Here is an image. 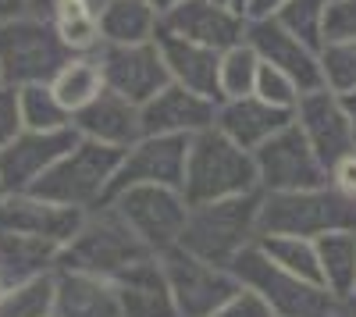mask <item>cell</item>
I'll list each match as a JSON object with an SVG mask.
<instances>
[{"mask_svg":"<svg viewBox=\"0 0 356 317\" xmlns=\"http://www.w3.org/2000/svg\"><path fill=\"white\" fill-rule=\"evenodd\" d=\"M260 207H264V193H246V196H232L218 200V204H196L189 207L186 218V232L178 250H186L193 257L218 268H232V261L260 239Z\"/></svg>","mask_w":356,"mask_h":317,"instance_id":"cell-1","label":"cell"},{"mask_svg":"<svg viewBox=\"0 0 356 317\" xmlns=\"http://www.w3.org/2000/svg\"><path fill=\"white\" fill-rule=\"evenodd\" d=\"M257 161L250 150L235 147V143L218 132L207 129L189 139V154H186V179H182V196L186 204H218V200L232 196H246L257 193Z\"/></svg>","mask_w":356,"mask_h":317,"instance_id":"cell-2","label":"cell"},{"mask_svg":"<svg viewBox=\"0 0 356 317\" xmlns=\"http://www.w3.org/2000/svg\"><path fill=\"white\" fill-rule=\"evenodd\" d=\"M346 228H356V196L339 193L332 182L300 193H264L260 236H300L317 243Z\"/></svg>","mask_w":356,"mask_h":317,"instance_id":"cell-3","label":"cell"},{"mask_svg":"<svg viewBox=\"0 0 356 317\" xmlns=\"http://www.w3.org/2000/svg\"><path fill=\"white\" fill-rule=\"evenodd\" d=\"M154 257L146 250L132 228L118 218L111 204H100L97 211H86L82 228L72 236V243L61 250L57 268L82 271V275H97V278H118L125 268Z\"/></svg>","mask_w":356,"mask_h":317,"instance_id":"cell-4","label":"cell"},{"mask_svg":"<svg viewBox=\"0 0 356 317\" xmlns=\"http://www.w3.org/2000/svg\"><path fill=\"white\" fill-rule=\"evenodd\" d=\"M118 164H122V150L79 139L75 147L33 186V193L50 200V204H61V207L97 211L111 196Z\"/></svg>","mask_w":356,"mask_h":317,"instance_id":"cell-5","label":"cell"},{"mask_svg":"<svg viewBox=\"0 0 356 317\" xmlns=\"http://www.w3.org/2000/svg\"><path fill=\"white\" fill-rule=\"evenodd\" d=\"M232 275L239 278V285L253 289L275 317H335L339 314V300L317 282L296 278L289 271H282L278 264H271L260 253V246H250L246 253H239L232 261Z\"/></svg>","mask_w":356,"mask_h":317,"instance_id":"cell-6","label":"cell"},{"mask_svg":"<svg viewBox=\"0 0 356 317\" xmlns=\"http://www.w3.org/2000/svg\"><path fill=\"white\" fill-rule=\"evenodd\" d=\"M68 57L72 54L57 40L50 22L33 15L0 22V72H4V82L15 86V90L50 82L68 65Z\"/></svg>","mask_w":356,"mask_h":317,"instance_id":"cell-7","label":"cell"},{"mask_svg":"<svg viewBox=\"0 0 356 317\" xmlns=\"http://www.w3.org/2000/svg\"><path fill=\"white\" fill-rule=\"evenodd\" d=\"M107 204L118 211L136 239L150 250L154 257L175 250L182 243L186 232V218H189V204L182 189H168V186H132L114 193Z\"/></svg>","mask_w":356,"mask_h":317,"instance_id":"cell-8","label":"cell"},{"mask_svg":"<svg viewBox=\"0 0 356 317\" xmlns=\"http://www.w3.org/2000/svg\"><path fill=\"white\" fill-rule=\"evenodd\" d=\"M253 161H257L260 193H300L328 186V168L321 164V157L314 154V147L296 122L278 136H271L264 147H257Z\"/></svg>","mask_w":356,"mask_h":317,"instance_id":"cell-9","label":"cell"},{"mask_svg":"<svg viewBox=\"0 0 356 317\" xmlns=\"http://www.w3.org/2000/svg\"><path fill=\"white\" fill-rule=\"evenodd\" d=\"M161 264L171 285L178 317H214L225 307V300L239 289V278L232 275V268L207 264L178 246L161 253Z\"/></svg>","mask_w":356,"mask_h":317,"instance_id":"cell-10","label":"cell"},{"mask_svg":"<svg viewBox=\"0 0 356 317\" xmlns=\"http://www.w3.org/2000/svg\"><path fill=\"white\" fill-rule=\"evenodd\" d=\"M93 57H97L100 75H104V90L125 97L136 107H143L146 100H154L171 82L157 40L154 43H136V47L104 43Z\"/></svg>","mask_w":356,"mask_h":317,"instance_id":"cell-11","label":"cell"},{"mask_svg":"<svg viewBox=\"0 0 356 317\" xmlns=\"http://www.w3.org/2000/svg\"><path fill=\"white\" fill-rule=\"evenodd\" d=\"M79 143L75 129L57 132H22L0 150V196L33 193V186Z\"/></svg>","mask_w":356,"mask_h":317,"instance_id":"cell-12","label":"cell"},{"mask_svg":"<svg viewBox=\"0 0 356 317\" xmlns=\"http://www.w3.org/2000/svg\"><path fill=\"white\" fill-rule=\"evenodd\" d=\"M186 154H189V139H182V136H143L136 147H129L122 154V164H118V175H114V186H111V196L122 193V189H132V186L182 189Z\"/></svg>","mask_w":356,"mask_h":317,"instance_id":"cell-13","label":"cell"},{"mask_svg":"<svg viewBox=\"0 0 356 317\" xmlns=\"http://www.w3.org/2000/svg\"><path fill=\"white\" fill-rule=\"evenodd\" d=\"M246 43L257 50L260 65H271L282 75H289L300 93L324 90V75H321V54L307 47L303 40H296L278 18H264V22H246Z\"/></svg>","mask_w":356,"mask_h":317,"instance_id":"cell-14","label":"cell"},{"mask_svg":"<svg viewBox=\"0 0 356 317\" xmlns=\"http://www.w3.org/2000/svg\"><path fill=\"white\" fill-rule=\"evenodd\" d=\"M296 125L307 136L314 154L321 164L332 171L335 161H342L349 150H356V125L349 122V114L332 90H310L296 104Z\"/></svg>","mask_w":356,"mask_h":317,"instance_id":"cell-15","label":"cell"},{"mask_svg":"<svg viewBox=\"0 0 356 317\" xmlns=\"http://www.w3.org/2000/svg\"><path fill=\"white\" fill-rule=\"evenodd\" d=\"M86 211L61 207L36 193H8L0 196V232H18V236H33L54 246H68L72 236L82 228Z\"/></svg>","mask_w":356,"mask_h":317,"instance_id":"cell-16","label":"cell"},{"mask_svg":"<svg viewBox=\"0 0 356 317\" xmlns=\"http://www.w3.org/2000/svg\"><path fill=\"white\" fill-rule=\"evenodd\" d=\"M161 33L225 54L228 47L246 40V18L218 0H189L161 18Z\"/></svg>","mask_w":356,"mask_h":317,"instance_id":"cell-17","label":"cell"},{"mask_svg":"<svg viewBox=\"0 0 356 317\" xmlns=\"http://www.w3.org/2000/svg\"><path fill=\"white\" fill-rule=\"evenodd\" d=\"M143 114V136H182L193 139L207 129H214L218 118V100L200 97L193 90L168 82L164 90L139 107Z\"/></svg>","mask_w":356,"mask_h":317,"instance_id":"cell-18","label":"cell"},{"mask_svg":"<svg viewBox=\"0 0 356 317\" xmlns=\"http://www.w3.org/2000/svg\"><path fill=\"white\" fill-rule=\"evenodd\" d=\"M72 129H75L79 139L100 143V147H111V150L125 154L129 147H136V143L143 139V114L125 97L104 90L89 107L72 114Z\"/></svg>","mask_w":356,"mask_h":317,"instance_id":"cell-19","label":"cell"},{"mask_svg":"<svg viewBox=\"0 0 356 317\" xmlns=\"http://www.w3.org/2000/svg\"><path fill=\"white\" fill-rule=\"evenodd\" d=\"M296 122V111H282V107H271L264 104L260 97H239V100H221L218 104V118H214V129L225 132L235 147L243 150H257L264 147L271 136H278L282 129H289Z\"/></svg>","mask_w":356,"mask_h":317,"instance_id":"cell-20","label":"cell"},{"mask_svg":"<svg viewBox=\"0 0 356 317\" xmlns=\"http://www.w3.org/2000/svg\"><path fill=\"white\" fill-rule=\"evenodd\" d=\"M111 282L122 303V317H178L161 257H146Z\"/></svg>","mask_w":356,"mask_h":317,"instance_id":"cell-21","label":"cell"},{"mask_svg":"<svg viewBox=\"0 0 356 317\" xmlns=\"http://www.w3.org/2000/svg\"><path fill=\"white\" fill-rule=\"evenodd\" d=\"M54 317H122L114 282L57 268L54 271Z\"/></svg>","mask_w":356,"mask_h":317,"instance_id":"cell-22","label":"cell"},{"mask_svg":"<svg viewBox=\"0 0 356 317\" xmlns=\"http://www.w3.org/2000/svg\"><path fill=\"white\" fill-rule=\"evenodd\" d=\"M157 47H161V57H164L168 79L175 86H182V90H193L200 97H211V100L221 104V97H218V65H221V54L218 50H207L200 43L178 40V36H168V33L157 36Z\"/></svg>","mask_w":356,"mask_h":317,"instance_id":"cell-23","label":"cell"},{"mask_svg":"<svg viewBox=\"0 0 356 317\" xmlns=\"http://www.w3.org/2000/svg\"><path fill=\"white\" fill-rule=\"evenodd\" d=\"M97 8H100L104 43L136 47V43H154L161 36V15L150 0H104Z\"/></svg>","mask_w":356,"mask_h":317,"instance_id":"cell-24","label":"cell"},{"mask_svg":"<svg viewBox=\"0 0 356 317\" xmlns=\"http://www.w3.org/2000/svg\"><path fill=\"white\" fill-rule=\"evenodd\" d=\"M314 246H317L321 285L342 307L356 303V228H346V232H328V236H321Z\"/></svg>","mask_w":356,"mask_h":317,"instance_id":"cell-25","label":"cell"},{"mask_svg":"<svg viewBox=\"0 0 356 317\" xmlns=\"http://www.w3.org/2000/svg\"><path fill=\"white\" fill-rule=\"evenodd\" d=\"M57 261H61V246L33 236H18V232H0V278L8 285L54 275Z\"/></svg>","mask_w":356,"mask_h":317,"instance_id":"cell-26","label":"cell"},{"mask_svg":"<svg viewBox=\"0 0 356 317\" xmlns=\"http://www.w3.org/2000/svg\"><path fill=\"white\" fill-rule=\"evenodd\" d=\"M47 22L72 57H93L104 47L97 0H57Z\"/></svg>","mask_w":356,"mask_h":317,"instance_id":"cell-27","label":"cell"},{"mask_svg":"<svg viewBox=\"0 0 356 317\" xmlns=\"http://www.w3.org/2000/svg\"><path fill=\"white\" fill-rule=\"evenodd\" d=\"M54 97L65 104L68 114H79L104 93V75L97 57H68V65L50 79Z\"/></svg>","mask_w":356,"mask_h":317,"instance_id":"cell-28","label":"cell"},{"mask_svg":"<svg viewBox=\"0 0 356 317\" xmlns=\"http://www.w3.org/2000/svg\"><path fill=\"white\" fill-rule=\"evenodd\" d=\"M257 246H260V253L267 257V261L278 264L282 271L321 285V268H317V246H314V239H300V236H260Z\"/></svg>","mask_w":356,"mask_h":317,"instance_id":"cell-29","label":"cell"},{"mask_svg":"<svg viewBox=\"0 0 356 317\" xmlns=\"http://www.w3.org/2000/svg\"><path fill=\"white\" fill-rule=\"evenodd\" d=\"M18 107H22V125L29 132H57V129H72V114L65 104L54 97L50 82L36 86H22L18 90Z\"/></svg>","mask_w":356,"mask_h":317,"instance_id":"cell-30","label":"cell"},{"mask_svg":"<svg viewBox=\"0 0 356 317\" xmlns=\"http://www.w3.org/2000/svg\"><path fill=\"white\" fill-rule=\"evenodd\" d=\"M257 75H260V57L257 50L243 40L221 54V65H218V97L221 100H239V97H250L253 86H257Z\"/></svg>","mask_w":356,"mask_h":317,"instance_id":"cell-31","label":"cell"},{"mask_svg":"<svg viewBox=\"0 0 356 317\" xmlns=\"http://www.w3.org/2000/svg\"><path fill=\"white\" fill-rule=\"evenodd\" d=\"M0 317H54V275L8 285L0 296Z\"/></svg>","mask_w":356,"mask_h":317,"instance_id":"cell-32","label":"cell"},{"mask_svg":"<svg viewBox=\"0 0 356 317\" xmlns=\"http://www.w3.org/2000/svg\"><path fill=\"white\" fill-rule=\"evenodd\" d=\"M328 4L332 0H289L278 11V22L289 29L296 40H303L321 54L324 47V22H328Z\"/></svg>","mask_w":356,"mask_h":317,"instance_id":"cell-33","label":"cell"},{"mask_svg":"<svg viewBox=\"0 0 356 317\" xmlns=\"http://www.w3.org/2000/svg\"><path fill=\"white\" fill-rule=\"evenodd\" d=\"M321 75H324V90L332 93L356 90V43H324Z\"/></svg>","mask_w":356,"mask_h":317,"instance_id":"cell-34","label":"cell"},{"mask_svg":"<svg viewBox=\"0 0 356 317\" xmlns=\"http://www.w3.org/2000/svg\"><path fill=\"white\" fill-rule=\"evenodd\" d=\"M253 97H260L264 104L271 107H282V111H296L300 104V86H296L289 75H282L278 68L271 65H260V75H257V86H253Z\"/></svg>","mask_w":356,"mask_h":317,"instance_id":"cell-35","label":"cell"},{"mask_svg":"<svg viewBox=\"0 0 356 317\" xmlns=\"http://www.w3.org/2000/svg\"><path fill=\"white\" fill-rule=\"evenodd\" d=\"M324 43H356V0H332Z\"/></svg>","mask_w":356,"mask_h":317,"instance_id":"cell-36","label":"cell"},{"mask_svg":"<svg viewBox=\"0 0 356 317\" xmlns=\"http://www.w3.org/2000/svg\"><path fill=\"white\" fill-rule=\"evenodd\" d=\"M214 317H275V314H271V307H267L253 289L239 285V289L225 300V307H221Z\"/></svg>","mask_w":356,"mask_h":317,"instance_id":"cell-37","label":"cell"},{"mask_svg":"<svg viewBox=\"0 0 356 317\" xmlns=\"http://www.w3.org/2000/svg\"><path fill=\"white\" fill-rule=\"evenodd\" d=\"M25 125H22V107H18V90L15 86H4L0 90V150L8 147L15 136H22Z\"/></svg>","mask_w":356,"mask_h":317,"instance_id":"cell-38","label":"cell"},{"mask_svg":"<svg viewBox=\"0 0 356 317\" xmlns=\"http://www.w3.org/2000/svg\"><path fill=\"white\" fill-rule=\"evenodd\" d=\"M328 182H332L339 193L356 196V150H349L342 161H335V164H332V171H328Z\"/></svg>","mask_w":356,"mask_h":317,"instance_id":"cell-39","label":"cell"},{"mask_svg":"<svg viewBox=\"0 0 356 317\" xmlns=\"http://www.w3.org/2000/svg\"><path fill=\"white\" fill-rule=\"evenodd\" d=\"M289 0H246V22H264V18H278V11Z\"/></svg>","mask_w":356,"mask_h":317,"instance_id":"cell-40","label":"cell"},{"mask_svg":"<svg viewBox=\"0 0 356 317\" xmlns=\"http://www.w3.org/2000/svg\"><path fill=\"white\" fill-rule=\"evenodd\" d=\"M25 4H29V0H0V22L22 18L25 15Z\"/></svg>","mask_w":356,"mask_h":317,"instance_id":"cell-41","label":"cell"},{"mask_svg":"<svg viewBox=\"0 0 356 317\" xmlns=\"http://www.w3.org/2000/svg\"><path fill=\"white\" fill-rule=\"evenodd\" d=\"M339 100H342V107H346V114H349V122L356 125V90H349V93H339Z\"/></svg>","mask_w":356,"mask_h":317,"instance_id":"cell-42","label":"cell"},{"mask_svg":"<svg viewBox=\"0 0 356 317\" xmlns=\"http://www.w3.org/2000/svg\"><path fill=\"white\" fill-rule=\"evenodd\" d=\"M150 4L157 8V15L164 18L168 11H175V8H182V4H189V0H150Z\"/></svg>","mask_w":356,"mask_h":317,"instance_id":"cell-43","label":"cell"},{"mask_svg":"<svg viewBox=\"0 0 356 317\" xmlns=\"http://www.w3.org/2000/svg\"><path fill=\"white\" fill-rule=\"evenodd\" d=\"M335 317H356V310H353V307H339V314H335Z\"/></svg>","mask_w":356,"mask_h":317,"instance_id":"cell-44","label":"cell"},{"mask_svg":"<svg viewBox=\"0 0 356 317\" xmlns=\"http://www.w3.org/2000/svg\"><path fill=\"white\" fill-rule=\"evenodd\" d=\"M4 293H8V282H4V278H0V296H4Z\"/></svg>","mask_w":356,"mask_h":317,"instance_id":"cell-45","label":"cell"},{"mask_svg":"<svg viewBox=\"0 0 356 317\" xmlns=\"http://www.w3.org/2000/svg\"><path fill=\"white\" fill-rule=\"evenodd\" d=\"M4 86H8V82H4V72H0V90H4Z\"/></svg>","mask_w":356,"mask_h":317,"instance_id":"cell-46","label":"cell"},{"mask_svg":"<svg viewBox=\"0 0 356 317\" xmlns=\"http://www.w3.org/2000/svg\"><path fill=\"white\" fill-rule=\"evenodd\" d=\"M218 4H228V8H232V0H218Z\"/></svg>","mask_w":356,"mask_h":317,"instance_id":"cell-47","label":"cell"},{"mask_svg":"<svg viewBox=\"0 0 356 317\" xmlns=\"http://www.w3.org/2000/svg\"><path fill=\"white\" fill-rule=\"evenodd\" d=\"M349 307H353V310H356V303H349Z\"/></svg>","mask_w":356,"mask_h":317,"instance_id":"cell-48","label":"cell"},{"mask_svg":"<svg viewBox=\"0 0 356 317\" xmlns=\"http://www.w3.org/2000/svg\"><path fill=\"white\" fill-rule=\"evenodd\" d=\"M97 4H104V0H97Z\"/></svg>","mask_w":356,"mask_h":317,"instance_id":"cell-49","label":"cell"}]
</instances>
